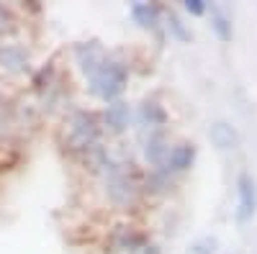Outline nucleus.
Segmentation results:
<instances>
[{
  "mask_svg": "<svg viewBox=\"0 0 257 254\" xmlns=\"http://www.w3.org/2000/svg\"><path fill=\"white\" fill-rule=\"evenodd\" d=\"M183 8L188 16H206L208 13V3H203V0H185Z\"/></svg>",
  "mask_w": 257,
  "mask_h": 254,
  "instance_id": "f3484780",
  "label": "nucleus"
},
{
  "mask_svg": "<svg viewBox=\"0 0 257 254\" xmlns=\"http://www.w3.org/2000/svg\"><path fill=\"white\" fill-rule=\"evenodd\" d=\"M0 70L8 75H26L31 70V52L18 41L0 44Z\"/></svg>",
  "mask_w": 257,
  "mask_h": 254,
  "instance_id": "0eeeda50",
  "label": "nucleus"
},
{
  "mask_svg": "<svg viewBox=\"0 0 257 254\" xmlns=\"http://www.w3.org/2000/svg\"><path fill=\"white\" fill-rule=\"evenodd\" d=\"M211 31L216 34L221 41H229L234 29H231V16L221 6H211Z\"/></svg>",
  "mask_w": 257,
  "mask_h": 254,
  "instance_id": "4468645a",
  "label": "nucleus"
},
{
  "mask_svg": "<svg viewBox=\"0 0 257 254\" xmlns=\"http://www.w3.org/2000/svg\"><path fill=\"white\" fill-rule=\"evenodd\" d=\"M134 24L142 31H160L162 29V18H165V8L160 3H134L128 8Z\"/></svg>",
  "mask_w": 257,
  "mask_h": 254,
  "instance_id": "9d476101",
  "label": "nucleus"
},
{
  "mask_svg": "<svg viewBox=\"0 0 257 254\" xmlns=\"http://www.w3.org/2000/svg\"><path fill=\"white\" fill-rule=\"evenodd\" d=\"M100 139H103V126H100V116L95 111L77 108L64 118L62 149L67 154H75V157L90 154L95 146H100Z\"/></svg>",
  "mask_w": 257,
  "mask_h": 254,
  "instance_id": "f257e3e1",
  "label": "nucleus"
},
{
  "mask_svg": "<svg viewBox=\"0 0 257 254\" xmlns=\"http://www.w3.org/2000/svg\"><path fill=\"white\" fill-rule=\"evenodd\" d=\"M100 116V126H103V134H111V136H121L128 131V126L134 123V108L132 103L113 100V103H105V108L98 113Z\"/></svg>",
  "mask_w": 257,
  "mask_h": 254,
  "instance_id": "20e7f679",
  "label": "nucleus"
},
{
  "mask_svg": "<svg viewBox=\"0 0 257 254\" xmlns=\"http://www.w3.org/2000/svg\"><path fill=\"white\" fill-rule=\"evenodd\" d=\"M237 223H247L257 213V182L249 172H239L237 177Z\"/></svg>",
  "mask_w": 257,
  "mask_h": 254,
  "instance_id": "423d86ee",
  "label": "nucleus"
},
{
  "mask_svg": "<svg viewBox=\"0 0 257 254\" xmlns=\"http://www.w3.org/2000/svg\"><path fill=\"white\" fill-rule=\"evenodd\" d=\"M139 144H142V159H144V164L149 169L165 164V157L170 152V141H167V134L165 131L139 136Z\"/></svg>",
  "mask_w": 257,
  "mask_h": 254,
  "instance_id": "6e6552de",
  "label": "nucleus"
},
{
  "mask_svg": "<svg viewBox=\"0 0 257 254\" xmlns=\"http://www.w3.org/2000/svg\"><path fill=\"white\" fill-rule=\"evenodd\" d=\"M173 180L175 175H170L165 167H155L149 169L142 180V187H144V195H165L170 187H173Z\"/></svg>",
  "mask_w": 257,
  "mask_h": 254,
  "instance_id": "ddd939ff",
  "label": "nucleus"
},
{
  "mask_svg": "<svg viewBox=\"0 0 257 254\" xmlns=\"http://www.w3.org/2000/svg\"><path fill=\"white\" fill-rule=\"evenodd\" d=\"M105 57H108V52H105V47L100 44L98 39H88V41H77V44L72 47V59L75 65L80 70V75L88 80L103 62Z\"/></svg>",
  "mask_w": 257,
  "mask_h": 254,
  "instance_id": "39448f33",
  "label": "nucleus"
},
{
  "mask_svg": "<svg viewBox=\"0 0 257 254\" xmlns=\"http://www.w3.org/2000/svg\"><path fill=\"white\" fill-rule=\"evenodd\" d=\"M196 144H188V141H180V144H170V152L165 157V169L170 175H180V172H188L196 162Z\"/></svg>",
  "mask_w": 257,
  "mask_h": 254,
  "instance_id": "1a4fd4ad",
  "label": "nucleus"
},
{
  "mask_svg": "<svg viewBox=\"0 0 257 254\" xmlns=\"http://www.w3.org/2000/svg\"><path fill=\"white\" fill-rule=\"evenodd\" d=\"M208 139H211V144L216 146L219 152H234V149L239 146V134H237V129H234L231 123H226V121L211 123Z\"/></svg>",
  "mask_w": 257,
  "mask_h": 254,
  "instance_id": "f8f14e48",
  "label": "nucleus"
},
{
  "mask_svg": "<svg viewBox=\"0 0 257 254\" xmlns=\"http://www.w3.org/2000/svg\"><path fill=\"white\" fill-rule=\"evenodd\" d=\"M128 77H132V72H128L126 62L108 54L103 65L85 82H88V93L93 98H98L103 103H113V100H121L126 85H128Z\"/></svg>",
  "mask_w": 257,
  "mask_h": 254,
  "instance_id": "f03ea898",
  "label": "nucleus"
},
{
  "mask_svg": "<svg viewBox=\"0 0 257 254\" xmlns=\"http://www.w3.org/2000/svg\"><path fill=\"white\" fill-rule=\"evenodd\" d=\"M147 241H149V236L142 234V231H137L134 226H128V223L116 226L111 231V239H108V244H111L113 251H126V254H132L134 249L144 246Z\"/></svg>",
  "mask_w": 257,
  "mask_h": 254,
  "instance_id": "9b49d317",
  "label": "nucleus"
},
{
  "mask_svg": "<svg viewBox=\"0 0 257 254\" xmlns=\"http://www.w3.org/2000/svg\"><path fill=\"white\" fill-rule=\"evenodd\" d=\"M132 254H160V249H157V244H152V241H147L144 246H139V249H134Z\"/></svg>",
  "mask_w": 257,
  "mask_h": 254,
  "instance_id": "a211bd4d",
  "label": "nucleus"
},
{
  "mask_svg": "<svg viewBox=\"0 0 257 254\" xmlns=\"http://www.w3.org/2000/svg\"><path fill=\"white\" fill-rule=\"evenodd\" d=\"M16 29V13L8 6H0V39Z\"/></svg>",
  "mask_w": 257,
  "mask_h": 254,
  "instance_id": "dca6fc26",
  "label": "nucleus"
},
{
  "mask_svg": "<svg viewBox=\"0 0 257 254\" xmlns=\"http://www.w3.org/2000/svg\"><path fill=\"white\" fill-rule=\"evenodd\" d=\"M165 29H167V34H170V36L178 39V41H183V44L193 39L190 29L183 24V21L178 18V13H173V11H165Z\"/></svg>",
  "mask_w": 257,
  "mask_h": 254,
  "instance_id": "2eb2a0df",
  "label": "nucleus"
},
{
  "mask_svg": "<svg viewBox=\"0 0 257 254\" xmlns=\"http://www.w3.org/2000/svg\"><path fill=\"white\" fill-rule=\"evenodd\" d=\"M167 121H170V116H167V111H165V105H162L160 100H155V98H144V100L137 105V111H134V123H137L139 136L165 131Z\"/></svg>",
  "mask_w": 257,
  "mask_h": 254,
  "instance_id": "7ed1b4c3",
  "label": "nucleus"
},
{
  "mask_svg": "<svg viewBox=\"0 0 257 254\" xmlns=\"http://www.w3.org/2000/svg\"><path fill=\"white\" fill-rule=\"evenodd\" d=\"M0 131H3V98H0Z\"/></svg>",
  "mask_w": 257,
  "mask_h": 254,
  "instance_id": "6ab92c4d",
  "label": "nucleus"
}]
</instances>
